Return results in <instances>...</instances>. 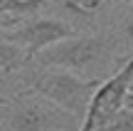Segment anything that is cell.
Returning a JSON list of instances; mask_svg holds the SVG:
<instances>
[{"mask_svg":"<svg viewBox=\"0 0 133 131\" xmlns=\"http://www.w3.org/2000/svg\"><path fill=\"white\" fill-rule=\"evenodd\" d=\"M39 94L20 92L15 99H5L3 126L5 131H81L84 119L57 107Z\"/></svg>","mask_w":133,"mask_h":131,"instance_id":"cell-2","label":"cell"},{"mask_svg":"<svg viewBox=\"0 0 133 131\" xmlns=\"http://www.w3.org/2000/svg\"><path fill=\"white\" fill-rule=\"evenodd\" d=\"M25 62H30L27 52H25L20 45L10 42V40L3 37V42H0V72H3V77H10V74L15 72V69H20Z\"/></svg>","mask_w":133,"mask_h":131,"instance_id":"cell-7","label":"cell"},{"mask_svg":"<svg viewBox=\"0 0 133 131\" xmlns=\"http://www.w3.org/2000/svg\"><path fill=\"white\" fill-rule=\"evenodd\" d=\"M47 0H3L0 3V13H3V30H12L22 15H35L39 8H44Z\"/></svg>","mask_w":133,"mask_h":131,"instance_id":"cell-6","label":"cell"},{"mask_svg":"<svg viewBox=\"0 0 133 131\" xmlns=\"http://www.w3.org/2000/svg\"><path fill=\"white\" fill-rule=\"evenodd\" d=\"M114 0H62V8L74 17L81 20H94L104 13Z\"/></svg>","mask_w":133,"mask_h":131,"instance_id":"cell-8","label":"cell"},{"mask_svg":"<svg viewBox=\"0 0 133 131\" xmlns=\"http://www.w3.org/2000/svg\"><path fill=\"white\" fill-rule=\"evenodd\" d=\"M131 89H133V52L94 92L91 104H89V111H86L84 124H81V131H104L121 111H123Z\"/></svg>","mask_w":133,"mask_h":131,"instance_id":"cell-4","label":"cell"},{"mask_svg":"<svg viewBox=\"0 0 133 131\" xmlns=\"http://www.w3.org/2000/svg\"><path fill=\"white\" fill-rule=\"evenodd\" d=\"M104 79L99 77H79L76 72L69 69H57V67H39L27 77L30 87L25 92L39 94V97L54 102L57 107L71 111L74 116L84 119L89 111V104L94 92L101 87Z\"/></svg>","mask_w":133,"mask_h":131,"instance_id":"cell-3","label":"cell"},{"mask_svg":"<svg viewBox=\"0 0 133 131\" xmlns=\"http://www.w3.org/2000/svg\"><path fill=\"white\" fill-rule=\"evenodd\" d=\"M123 35H126V37H128L131 42H133V15H131L128 20H126V25H123Z\"/></svg>","mask_w":133,"mask_h":131,"instance_id":"cell-9","label":"cell"},{"mask_svg":"<svg viewBox=\"0 0 133 131\" xmlns=\"http://www.w3.org/2000/svg\"><path fill=\"white\" fill-rule=\"evenodd\" d=\"M116 47L118 42L111 35H74V37L62 40V42L47 47L44 52H39L37 64L99 77L111 64Z\"/></svg>","mask_w":133,"mask_h":131,"instance_id":"cell-1","label":"cell"},{"mask_svg":"<svg viewBox=\"0 0 133 131\" xmlns=\"http://www.w3.org/2000/svg\"><path fill=\"white\" fill-rule=\"evenodd\" d=\"M123 3H126V5H133V0H123Z\"/></svg>","mask_w":133,"mask_h":131,"instance_id":"cell-10","label":"cell"},{"mask_svg":"<svg viewBox=\"0 0 133 131\" xmlns=\"http://www.w3.org/2000/svg\"><path fill=\"white\" fill-rule=\"evenodd\" d=\"M74 35L76 32L71 25H66L64 20H54V17H32L27 22L17 25L15 30H3V37L20 45L30 59H35L47 47L62 42V40H69Z\"/></svg>","mask_w":133,"mask_h":131,"instance_id":"cell-5","label":"cell"}]
</instances>
